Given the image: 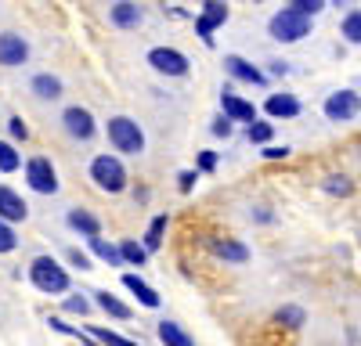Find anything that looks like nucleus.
Returning a JSON list of instances; mask_svg holds the SVG:
<instances>
[{
    "mask_svg": "<svg viewBox=\"0 0 361 346\" xmlns=\"http://www.w3.org/2000/svg\"><path fill=\"white\" fill-rule=\"evenodd\" d=\"M109 141H112V148L123 152V155H141L145 152V134L130 115H112L109 120Z\"/></svg>",
    "mask_w": 361,
    "mask_h": 346,
    "instance_id": "obj_1",
    "label": "nucleus"
},
{
    "mask_svg": "<svg viewBox=\"0 0 361 346\" xmlns=\"http://www.w3.org/2000/svg\"><path fill=\"white\" fill-rule=\"evenodd\" d=\"M29 281H33L40 293H51V296H58V293L69 288V274L58 267L51 256H37L33 264H29Z\"/></svg>",
    "mask_w": 361,
    "mask_h": 346,
    "instance_id": "obj_2",
    "label": "nucleus"
},
{
    "mask_svg": "<svg viewBox=\"0 0 361 346\" xmlns=\"http://www.w3.org/2000/svg\"><path fill=\"white\" fill-rule=\"evenodd\" d=\"M267 29H271V37H275V40L296 44V40H304V37L311 33V18L300 15V11H293V8H282L279 15H271Z\"/></svg>",
    "mask_w": 361,
    "mask_h": 346,
    "instance_id": "obj_3",
    "label": "nucleus"
},
{
    "mask_svg": "<svg viewBox=\"0 0 361 346\" xmlns=\"http://www.w3.org/2000/svg\"><path fill=\"white\" fill-rule=\"evenodd\" d=\"M90 181H94L102 191H123L127 188V169L116 155H98L90 162Z\"/></svg>",
    "mask_w": 361,
    "mask_h": 346,
    "instance_id": "obj_4",
    "label": "nucleus"
},
{
    "mask_svg": "<svg viewBox=\"0 0 361 346\" xmlns=\"http://www.w3.org/2000/svg\"><path fill=\"white\" fill-rule=\"evenodd\" d=\"M25 181H29V188L40 191V195H54L58 191V173H54L51 159H44V155L25 162Z\"/></svg>",
    "mask_w": 361,
    "mask_h": 346,
    "instance_id": "obj_5",
    "label": "nucleus"
},
{
    "mask_svg": "<svg viewBox=\"0 0 361 346\" xmlns=\"http://www.w3.org/2000/svg\"><path fill=\"white\" fill-rule=\"evenodd\" d=\"M148 65H152L156 72H163V76H185L188 58L180 51H173V47H152L148 51Z\"/></svg>",
    "mask_w": 361,
    "mask_h": 346,
    "instance_id": "obj_6",
    "label": "nucleus"
},
{
    "mask_svg": "<svg viewBox=\"0 0 361 346\" xmlns=\"http://www.w3.org/2000/svg\"><path fill=\"white\" fill-rule=\"evenodd\" d=\"M357 112H361V98L354 91H336V94L325 98V115L333 123H347V120H354Z\"/></svg>",
    "mask_w": 361,
    "mask_h": 346,
    "instance_id": "obj_7",
    "label": "nucleus"
},
{
    "mask_svg": "<svg viewBox=\"0 0 361 346\" xmlns=\"http://www.w3.org/2000/svg\"><path fill=\"white\" fill-rule=\"evenodd\" d=\"M224 22H228V8L217 4V0H206V4H202V15L195 18V33L202 37L206 47H214V29L224 25Z\"/></svg>",
    "mask_w": 361,
    "mask_h": 346,
    "instance_id": "obj_8",
    "label": "nucleus"
},
{
    "mask_svg": "<svg viewBox=\"0 0 361 346\" xmlns=\"http://www.w3.org/2000/svg\"><path fill=\"white\" fill-rule=\"evenodd\" d=\"M62 123H66V130H69L76 141L94 137V115H90L87 108H80V105H73V108L62 112Z\"/></svg>",
    "mask_w": 361,
    "mask_h": 346,
    "instance_id": "obj_9",
    "label": "nucleus"
},
{
    "mask_svg": "<svg viewBox=\"0 0 361 346\" xmlns=\"http://www.w3.org/2000/svg\"><path fill=\"white\" fill-rule=\"evenodd\" d=\"M25 58H29V44L22 37H15V33L0 37V65L15 69V65H25Z\"/></svg>",
    "mask_w": 361,
    "mask_h": 346,
    "instance_id": "obj_10",
    "label": "nucleus"
},
{
    "mask_svg": "<svg viewBox=\"0 0 361 346\" xmlns=\"http://www.w3.org/2000/svg\"><path fill=\"white\" fill-rule=\"evenodd\" d=\"M221 108H224V115L228 120H238V123H257V108L246 101V98H238V94H231V91H224L221 94Z\"/></svg>",
    "mask_w": 361,
    "mask_h": 346,
    "instance_id": "obj_11",
    "label": "nucleus"
},
{
    "mask_svg": "<svg viewBox=\"0 0 361 346\" xmlns=\"http://www.w3.org/2000/svg\"><path fill=\"white\" fill-rule=\"evenodd\" d=\"M25 213H29V206L22 202V195H15L11 188L0 184V220L15 224V220H25Z\"/></svg>",
    "mask_w": 361,
    "mask_h": 346,
    "instance_id": "obj_12",
    "label": "nucleus"
},
{
    "mask_svg": "<svg viewBox=\"0 0 361 346\" xmlns=\"http://www.w3.org/2000/svg\"><path fill=\"white\" fill-rule=\"evenodd\" d=\"M224 69H228V72H231L235 79H243V83H253V86H260V83L267 79V76H264V72H260L257 65H250L246 58H238V54H228V58H224Z\"/></svg>",
    "mask_w": 361,
    "mask_h": 346,
    "instance_id": "obj_13",
    "label": "nucleus"
},
{
    "mask_svg": "<svg viewBox=\"0 0 361 346\" xmlns=\"http://www.w3.org/2000/svg\"><path fill=\"white\" fill-rule=\"evenodd\" d=\"M209 249H214V256L228 260V264H246V260H250V249L243 242H231V238H214Z\"/></svg>",
    "mask_w": 361,
    "mask_h": 346,
    "instance_id": "obj_14",
    "label": "nucleus"
},
{
    "mask_svg": "<svg viewBox=\"0 0 361 346\" xmlns=\"http://www.w3.org/2000/svg\"><path fill=\"white\" fill-rule=\"evenodd\" d=\"M123 285H127L130 293L137 296V303H141V307H148V310H156V307L163 303V300H159V293H156V288H152V285H145V281H141L137 274H123Z\"/></svg>",
    "mask_w": 361,
    "mask_h": 346,
    "instance_id": "obj_15",
    "label": "nucleus"
},
{
    "mask_svg": "<svg viewBox=\"0 0 361 346\" xmlns=\"http://www.w3.org/2000/svg\"><path fill=\"white\" fill-rule=\"evenodd\" d=\"M69 227L80 231L87 242H90V238H102V224H98V217H90L87 210H69Z\"/></svg>",
    "mask_w": 361,
    "mask_h": 346,
    "instance_id": "obj_16",
    "label": "nucleus"
},
{
    "mask_svg": "<svg viewBox=\"0 0 361 346\" xmlns=\"http://www.w3.org/2000/svg\"><path fill=\"white\" fill-rule=\"evenodd\" d=\"M264 108H267V115H275V120H293V115H300V101L293 94H271Z\"/></svg>",
    "mask_w": 361,
    "mask_h": 346,
    "instance_id": "obj_17",
    "label": "nucleus"
},
{
    "mask_svg": "<svg viewBox=\"0 0 361 346\" xmlns=\"http://www.w3.org/2000/svg\"><path fill=\"white\" fill-rule=\"evenodd\" d=\"M109 15H112V22H116L119 29H137V25H141V18H145V15H141V8H137V4H127V0H123V4H112V11H109Z\"/></svg>",
    "mask_w": 361,
    "mask_h": 346,
    "instance_id": "obj_18",
    "label": "nucleus"
},
{
    "mask_svg": "<svg viewBox=\"0 0 361 346\" xmlns=\"http://www.w3.org/2000/svg\"><path fill=\"white\" fill-rule=\"evenodd\" d=\"M33 94L44 98V101H54V98H62V79L51 76V72H40L33 76Z\"/></svg>",
    "mask_w": 361,
    "mask_h": 346,
    "instance_id": "obj_19",
    "label": "nucleus"
},
{
    "mask_svg": "<svg viewBox=\"0 0 361 346\" xmlns=\"http://www.w3.org/2000/svg\"><path fill=\"white\" fill-rule=\"evenodd\" d=\"M159 342H163V346H195L192 335L180 328L177 321H159Z\"/></svg>",
    "mask_w": 361,
    "mask_h": 346,
    "instance_id": "obj_20",
    "label": "nucleus"
},
{
    "mask_svg": "<svg viewBox=\"0 0 361 346\" xmlns=\"http://www.w3.org/2000/svg\"><path fill=\"white\" fill-rule=\"evenodd\" d=\"M90 252H94L98 260H105L109 267H123V264H127L123 252H119V245H112V242H105V238H90Z\"/></svg>",
    "mask_w": 361,
    "mask_h": 346,
    "instance_id": "obj_21",
    "label": "nucleus"
},
{
    "mask_svg": "<svg viewBox=\"0 0 361 346\" xmlns=\"http://www.w3.org/2000/svg\"><path fill=\"white\" fill-rule=\"evenodd\" d=\"M94 300H98V307H102L105 314L119 317V321H127V317H130V307H127V303H119L112 293H94Z\"/></svg>",
    "mask_w": 361,
    "mask_h": 346,
    "instance_id": "obj_22",
    "label": "nucleus"
},
{
    "mask_svg": "<svg viewBox=\"0 0 361 346\" xmlns=\"http://www.w3.org/2000/svg\"><path fill=\"white\" fill-rule=\"evenodd\" d=\"M163 231H166V213H159L152 224H148V235H145V242H141V245H145L148 252H156V249L163 245Z\"/></svg>",
    "mask_w": 361,
    "mask_h": 346,
    "instance_id": "obj_23",
    "label": "nucleus"
},
{
    "mask_svg": "<svg viewBox=\"0 0 361 346\" xmlns=\"http://www.w3.org/2000/svg\"><path fill=\"white\" fill-rule=\"evenodd\" d=\"M18 166H22V155L15 152V144H11V141H0V169L15 173Z\"/></svg>",
    "mask_w": 361,
    "mask_h": 346,
    "instance_id": "obj_24",
    "label": "nucleus"
},
{
    "mask_svg": "<svg viewBox=\"0 0 361 346\" xmlns=\"http://www.w3.org/2000/svg\"><path fill=\"white\" fill-rule=\"evenodd\" d=\"M90 335H94L98 342H105V346H141V342L123 339V335H116V332H109V328H102V325H90Z\"/></svg>",
    "mask_w": 361,
    "mask_h": 346,
    "instance_id": "obj_25",
    "label": "nucleus"
},
{
    "mask_svg": "<svg viewBox=\"0 0 361 346\" xmlns=\"http://www.w3.org/2000/svg\"><path fill=\"white\" fill-rule=\"evenodd\" d=\"M119 252H123V260H127V264H134V267H145L148 264V249L137 245V242H123V245H119Z\"/></svg>",
    "mask_w": 361,
    "mask_h": 346,
    "instance_id": "obj_26",
    "label": "nucleus"
},
{
    "mask_svg": "<svg viewBox=\"0 0 361 346\" xmlns=\"http://www.w3.org/2000/svg\"><path fill=\"white\" fill-rule=\"evenodd\" d=\"M275 321L286 325V328H300V325H304V310H300V307H282L275 314Z\"/></svg>",
    "mask_w": 361,
    "mask_h": 346,
    "instance_id": "obj_27",
    "label": "nucleus"
},
{
    "mask_svg": "<svg viewBox=\"0 0 361 346\" xmlns=\"http://www.w3.org/2000/svg\"><path fill=\"white\" fill-rule=\"evenodd\" d=\"M343 37H347L350 44H361V11H350V15L343 18Z\"/></svg>",
    "mask_w": 361,
    "mask_h": 346,
    "instance_id": "obj_28",
    "label": "nucleus"
},
{
    "mask_svg": "<svg viewBox=\"0 0 361 346\" xmlns=\"http://www.w3.org/2000/svg\"><path fill=\"white\" fill-rule=\"evenodd\" d=\"M11 249H18V235H15L11 224L0 220V252H11Z\"/></svg>",
    "mask_w": 361,
    "mask_h": 346,
    "instance_id": "obj_29",
    "label": "nucleus"
},
{
    "mask_svg": "<svg viewBox=\"0 0 361 346\" xmlns=\"http://www.w3.org/2000/svg\"><path fill=\"white\" fill-rule=\"evenodd\" d=\"M289 8H293V11H300V15H307V18H314L325 4H322V0H293Z\"/></svg>",
    "mask_w": 361,
    "mask_h": 346,
    "instance_id": "obj_30",
    "label": "nucleus"
},
{
    "mask_svg": "<svg viewBox=\"0 0 361 346\" xmlns=\"http://www.w3.org/2000/svg\"><path fill=\"white\" fill-rule=\"evenodd\" d=\"M271 130H275L271 123H253V127H250V141H253V144H267V141H271Z\"/></svg>",
    "mask_w": 361,
    "mask_h": 346,
    "instance_id": "obj_31",
    "label": "nucleus"
},
{
    "mask_svg": "<svg viewBox=\"0 0 361 346\" xmlns=\"http://www.w3.org/2000/svg\"><path fill=\"white\" fill-rule=\"evenodd\" d=\"M325 191H329V195H350L354 188H350L347 177H329V181H325Z\"/></svg>",
    "mask_w": 361,
    "mask_h": 346,
    "instance_id": "obj_32",
    "label": "nucleus"
},
{
    "mask_svg": "<svg viewBox=\"0 0 361 346\" xmlns=\"http://www.w3.org/2000/svg\"><path fill=\"white\" fill-rule=\"evenodd\" d=\"M47 325H51L54 332H62V335H76L80 342H87V346H90V339H83V335H80V332H76L73 325H66V321H62V317H51V321H47Z\"/></svg>",
    "mask_w": 361,
    "mask_h": 346,
    "instance_id": "obj_33",
    "label": "nucleus"
},
{
    "mask_svg": "<svg viewBox=\"0 0 361 346\" xmlns=\"http://www.w3.org/2000/svg\"><path fill=\"white\" fill-rule=\"evenodd\" d=\"M8 130H11L15 141H25V137H29V127L22 123V115H11V120H8Z\"/></svg>",
    "mask_w": 361,
    "mask_h": 346,
    "instance_id": "obj_34",
    "label": "nucleus"
},
{
    "mask_svg": "<svg viewBox=\"0 0 361 346\" xmlns=\"http://www.w3.org/2000/svg\"><path fill=\"white\" fill-rule=\"evenodd\" d=\"M209 130H214L217 137H231V120H228V115H217V120H214V127H209Z\"/></svg>",
    "mask_w": 361,
    "mask_h": 346,
    "instance_id": "obj_35",
    "label": "nucleus"
},
{
    "mask_svg": "<svg viewBox=\"0 0 361 346\" xmlns=\"http://www.w3.org/2000/svg\"><path fill=\"white\" fill-rule=\"evenodd\" d=\"M69 260H73V267H80V271H90V256H87V252H80V249H69Z\"/></svg>",
    "mask_w": 361,
    "mask_h": 346,
    "instance_id": "obj_36",
    "label": "nucleus"
},
{
    "mask_svg": "<svg viewBox=\"0 0 361 346\" xmlns=\"http://www.w3.org/2000/svg\"><path fill=\"white\" fill-rule=\"evenodd\" d=\"M177 181H180V191H192V188H195V181H199V173H195V169H185Z\"/></svg>",
    "mask_w": 361,
    "mask_h": 346,
    "instance_id": "obj_37",
    "label": "nucleus"
},
{
    "mask_svg": "<svg viewBox=\"0 0 361 346\" xmlns=\"http://www.w3.org/2000/svg\"><path fill=\"white\" fill-rule=\"evenodd\" d=\"M214 166H217V152H202V155H199V169H202V173H209Z\"/></svg>",
    "mask_w": 361,
    "mask_h": 346,
    "instance_id": "obj_38",
    "label": "nucleus"
},
{
    "mask_svg": "<svg viewBox=\"0 0 361 346\" xmlns=\"http://www.w3.org/2000/svg\"><path fill=\"white\" fill-rule=\"evenodd\" d=\"M66 310H73V314H87V310H90V303H87L83 296H80V300L73 296V300H66Z\"/></svg>",
    "mask_w": 361,
    "mask_h": 346,
    "instance_id": "obj_39",
    "label": "nucleus"
},
{
    "mask_svg": "<svg viewBox=\"0 0 361 346\" xmlns=\"http://www.w3.org/2000/svg\"><path fill=\"white\" fill-rule=\"evenodd\" d=\"M286 155H289L286 144H282V148H279V144H267V148H264V159H286Z\"/></svg>",
    "mask_w": 361,
    "mask_h": 346,
    "instance_id": "obj_40",
    "label": "nucleus"
},
{
    "mask_svg": "<svg viewBox=\"0 0 361 346\" xmlns=\"http://www.w3.org/2000/svg\"><path fill=\"white\" fill-rule=\"evenodd\" d=\"M271 72H275V76H286L289 65H286V62H271Z\"/></svg>",
    "mask_w": 361,
    "mask_h": 346,
    "instance_id": "obj_41",
    "label": "nucleus"
}]
</instances>
